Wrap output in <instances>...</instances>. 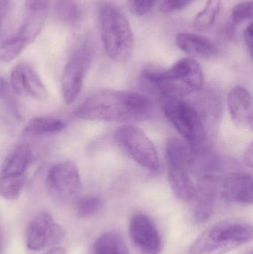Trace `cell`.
<instances>
[{
	"mask_svg": "<svg viewBox=\"0 0 253 254\" xmlns=\"http://www.w3.org/2000/svg\"><path fill=\"white\" fill-rule=\"evenodd\" d=\"M177 46L190 56L209 59L218 53L216 46L207 37L191 33H181L175 39Z\"/></svg>",
	"mask_w": 253,
	"mask_h": 254,
	"instance_id": "obj_18",
	"label": "cell"
},
{
	"mask_svg": "<svg viewBox=\"0 0 253 254\" xmlns=\"http://www.w3.org/2000/svg\"><path fill=\"white\" fill-rule=\"evenodd\" d=\"M92 57V42L86 39L79 43L65 64L60 84L62 98L68 105L73 104L80 95Z\"/></svg>",
	"mask_w": 253,
	"mask_h": 254,
	"instance_id": "obj_8",
	"label": "cell"
},
{
	"mask_svg": "<svg viewBox=\"0 0 253 254\" xmlns=\"http://www.w3.org/2000/svg\"><path fill=\"white\" fill-rule=\"evenodd\" d=\"M221 196L226 201L240 204H252L253 177L248 173H236L221 184Z\"/></svg>",
	"mask_w": 253,
	"mask_h": 254,
	"instance_id": "obj_17",
	"label": "cell"
},
{
	"mask_svg": "<svg viewBox=\"0 0 253 254\" xmlns=\"http://www.w3.org/2000/svg\"><path fill=\"white\" fill-rule=\"evenodd\" d=\"M9 83L16 95L40 101H44L49 96L43 80L28 64H18L13 68Z\"/></svg>",
	"mask_w": 253,
	"mask_h": 254,
	"instance_id": "obj_13",
	"label": "cell"
},
{
	"mask_svg": "<svg viewBox=\"0 0 253 254\" xmlns=\"http://www.w3.org/2000/svg\"><path fill=\"white\" fill-rule=\"evenodd\" d=\"M245 161L247 165L250 167H253V143H251L247 148L245 152Z\"/></svg>",
	"mask_w": 253,
	"mask_h": 254,
	"instance_id": "obj_31",
	"label": "cell"
},
{
	"mask_svg": "<svg viewBox=\"0 0 253 254\" xmlns=\"http://www.w3.org/2000/svg\"><path fill=\"white\" fill-rule=\"evenodd\" d=\"M53 15L59 22L75 25L82 17V10L77 0H53Z\"/></svg>",
	"mask_w": 253,
	"mask_h": 254,
	"instance_id": "obj_21",
	"label": "cell"
},
{
	"mask_svg": "<svg viewBox=\"0 0 253 254\" xmlns=\"http://www.w3.org/2000/svg\"><path fill=\"white\" fill-rule=\"evenodd\" d=\"M165 116L190 143L191 149L204 146L206 133L199 112L181 98H163Z\"/></svg>",
	"mask_w": 253,
	"mask_h": 254,
	"instance_id": "obj_6",
	"label": "cell"
},
{
	"mask_svg": "<svg viewBox=\"0 0 253 254\" xmlns=\"http://www.w3.org/2000/svg\"><path fill=\"white\" fill-rule=\"evenodd\" d=\"M252 225L240 220L218 222L192 244L190 254H225L252 241Z\"/></svg>",
	"mask_w": 253,
	"mask_h": 254,
	"instance_id": "obj_4",
	"label": "cell"
},
{
	"mask_svg": "<svg viewBox=\"0 0 253 254\" xmlns=\"http://www.w3.org/2000/svg\"><path fill=\"white\" fill-rule=\"evenodd\" d=\"M46 187L48 193L56 201H68L75 197L82 187L77 164L70 160L53 164L48 171Z\"/></svg>",
	"mask_w": 253,
	"mask_h": 254,
	"instance_id": "obj_10",
	"label": "cell"
},
{
	"mask_svg": "<svg viewBox=\"0 0 253 254\" xmlns=\"http://www.w3.org/2000/svg\"><path fill=\"white\" fill-rule=\"evenodd\" d=\"M129 234L134 244L143 254H160L163 242L152 219L144 213H135L129 223Z\"/></svg>",
	"mask_w": 253,
	"mask_h": 254,
	"instance_id": "obj_12",
	"label": "cell"
},
{
	"mask_svg": "<svg viewBox=\"0 0 253 254\" xmlns=\"http://www.w3.org/2000/svg\"><path fill=\"white\" fill-rule=\"evenodd\" d=\"M52 0H25V15L16 34L27 46L38 37L47 19Z\"/></svg>",
	"mask_w": 253,
	"mask_h": 254,
	"instance_id": "obj_14",
	"label": "cell"
},
{
	"mask_svg": "<svg viewBox=\"0 0 253 254\" xmlns=\"http://www.w3.org/2000/svg\"><path fill=\"white\" fill-rule=\"evenodd\" d=\"M253 16L252 1H242L233 7L232 10V23L234 26L251 19Z\"/></svg>",
	"mask_w": 253,
	"mask_h": 254,
	"instance_id": "obj_26",
	"label": "cell"
},
{
	"mask_svg": "<svg viewBox=\"0 0 253 254\" xmlns=\"http://www.w3.org/2000/svg\"><path fill=\"white\" fill-rule=\"evenodd\" d=\"M196 0H163L160 10L163 13H170L182 10Z\"/></svg>",
	"mask_w": 253,
	"mask_h": 254,
	"instance_id": "obj_27",
	"label": "cell"
},
{
	"mask_svg": "<svg viewBox=\"0 0 253 254\" xmlns=\"http://www.w3.org/2000/svg\"><path fill=\"white\" fill-rule=\"evenodd\" d=\"M65 235V229L55 222L50 213L41 212L30 221L27 227V247L33 252L55 247L63 240Z\"/></svg>",
	"mask_w": 253,
	"mask_h": 254,
	"instance_id": "obj_11",
	"label": "cell"
},
{
	"mask_svg": "<svg viewBox=\"0 0 253 254\" xmlns=\"http://www.w3.org/2000/svg\"><path fill=\"white\" fill-rule=\"evenodd\" d=\"M151 111V101L145 95L102 89L87 97L76 107L74 115L82 120L129 122L147 119Z\"/></svg>",
	"mask_w": 253,
	"mask_h": 254,
	"instance_id": "obj_1",
	"label": "cell"
},
{
	"mask_svg": "<svg viewBox=\"0 0 253 254\" xmlns=\"http://www.w3.org/2000/svg\"><path fill=\"white\" fill-rule=\"evenodd\" d=\"M221 4L222 0H208L204 8L196 16L195 27L200 31L210 28L221 10Z\"/></svg>",
	"mask_w": 253,
	"mask_h": 254,
	"instance_id": "obj_22",
	"label": "cell"
},
{
	"mask_svg": "<svg viewBox=\"0 0 253 254\" xmlns=\"http://www.w3.org/2000/svg\"><path fill=\"white\" fill-rule=\"evenodd\" d=\"M158 0H131L132 10L139 16L148 13L157 4Z\"/></svg>",
	"mask_w": 253,
	"mask_h": 254,
	"instance_id": "obj_28",
	"label": "cell"
},
{
	"mask_svg": "<svg viewBox=\"0 0 253 254\" xmlns=\"http://www.w3.org/2000/svg\"><path fill=\"white\" fill-rule=\"evenodd\" d=\"M114 139L140 166L151 172L158 171L160 161L157 150L141 128L133 125H123L115 131Z\"/></svg>",
	"mask_w": 253,
	"mask_h": 254,
	"instance_id": "obj_9",
	"label": "cell"
},
{
	"mask_svg": "<svg viewBox=\"0 0 253 254\" xmlns=\"http://www.w3.org/2000/svg\"><path fill=\"white\" fill-rule=\"evenodd\" d=\"M31 158L32 151L28 143L18 145L5 157L0 168V196L10 201L20 196Z\"/></svg>",
	"mask_w": 253,
	"mask_h": 254,
	"instance_id": "obj_7",
	"label": "cell"
},
{
	"mask_svg": "<svg viewBox=\"0 0 253 254\" xmlns=\"http://www.w3.org/2000/svg\"><path fill=\"white\" fill-rule=\"evenodd\" d=\"M168 179L175 196L184 202L194 199L196 188L190 176L191 151L182 140L169 139L166 146Z\"/></svg>",
	"mask_w": 253,
	"mask_h": 254,
	"instance_id": "obj_5",
	"label": "cell"
},
{
	"mask_svg": "<svg viewBox=\"0 0 253 254\" xmlns=\"http://www.w3.org/2000/svg\"><path fill=\"white\" fill-rule=\"evenodd\" d=\"M102 206L101 198L95 195H85L77 201L76 213L79 218H88L96 214Z\"/></svg>",
	"mask_w": 253,
	"mask_h": 254,
	"instance_id": "obj_25",
	"label": "cell"
},
{
	"mask_svg": "<svg viewBox=\"0 0 253 254\" xmlns=\"http://www.w3.org/2000/svg\"><path fill=\"white\" fill-rule=\"evenodd\" d=\"M10 0H0V36L2 31L3 25L5 21L6 16L10 9Z\"/></svg>",
	"mask_w": 253,
	"mask_h": 254,
	"instance_id": "obj_29",
	"label": "cell"
},
{
	"mask_svg": "<svg viewBox=\"0 0 253 254\" xmlns=\"http://www.w3.org/2000/svg\"><path fill=\"white\" fill-rule=\"evenodd\" d=\"M219 187V179L212 174H206L199 181L196 188L194 219L196 223L206 222L213 213Z\"/></svg>",
	"mask_w": 253,
	"mask_h": 254,
	"instance_id": "obj_15",
	"label": "cell"
},
{
	"mask_svg": "<svg viewBox=\"0 0 253 254\" xmlns=\"http://www.w3.org/2000/svg\"><path fill=\"white\" fill-rule=\"evenodd\" d=\"M99 21L107 55L114 62L129 61L133 52L134 36L125 13L115 4L103 3L99 9Z\"/></svg>",
	"mask_w": 253,
	"mask_h": 254,
	"instance_id": "obj_3",
	"label": "cell"
},
{
	"mask_svg": "<svg viewBox=\"0 0 253 254\" xmlns=\"http://www.w3.org/2000/svg\"><path fill=\"white\" fill-rule=\"evenodd\" d=\"M92 254H129L123 237L115 231H108L98 237Z\"/></svg>",
	"mask_w": 253,
	"mask_h": 254,
	"instance_id": "obj_20",
	"label": "cell"
},
{
	"mask_svg": "<svg viewBox=\"0 0 253 254\" xmlns=\"http://www.w3.org/2000/svg\"><path fill=\"white\" fill-rule=\"evenodd\" d=\"M27 47L20 37L14 33L0 42V62L9 63L16 59Z\"/></svg>",
	"mask_w": 253,
	"mask_h": 254,
	"instance_id": "obj_24",
	"label": "cell"
},
{
	"mask_svg": "<svg viewBox=\"0 0 253 254\" xmlns=\"http://www.w3.org/2000/svg\"><path fill=\"white\" fill-rule=\"evenodd\" d=\"M253 24L251 22L244 31V40L251 57L253 55Z\"/></svg>",
	"mask_w": 253,
	"mask_h": 254,
	"instance_id": "obj_30",
	"label": "cell"
},
{
	"mask_svg": "<svg viewBox=\"0 0 253 254\" xmlns=\"http://www.w3.org/2000/svg\"><path fill=\"white\" fill-rule=\"evenodd\" d=\"M16 95L10 83L4 77H0V100L6 110L16 121H22V110Z\"/></svg>",
	"mask_w": 253,
	"mask_h": 254,
	"instance_id": "obj_23",
	"label": "cell"
},
{
	"mask_svg": "<svg viewBox=\"0 0 253 254\" xmlns=\"http://www.w3.org/2000/svg\"><path fill=\"white\" fill-rule=\"evenodd\" d=\"M66 127L64 121L53 116H38L30 120L22 130L25 137H38L60 132Z\"/></svg>",
	"mask_w": 253,
	"mask_h": 254,
	"instance_id": "obj_19",
	"label": "cell"
},
{
	"mask_svg": "<svg viewBox=\"0 0 253 254\" xmlns=\"http://www.w3.org/2000/svg\"><path fill=\"white\" fill-rule=\"evenodd\" d=\"M143 77L163 98H181L202 90L204 76L193 58H183L168 69L147 68Z\"/></svg>",
	"mask_w": 253,
	"mask_h": 254,
	"instance_id": "obj_2",
	"label": "cell"
},
{
	"mask_svg": "<svg viewBox=\"0 0 253 254\" xmlns=\"http://www.w3.org/2000/svg\"><path fill=\"white\" fill-rule=\"evenodd\" d=\"M44 254H66V251L63 248L54 247L48 251Z\"/></svg>",
	"mask_w": 253,
	"mask_h": 254,
	"instance_id": "obj_32",
	"label": "cell"
},
{
	"mask_svg": "<svg viewBox=\"0 0 253 254\" xmlns=\"http://www.w3.org/2000/svg\"><path fill=\"white\" fill-rule=\"evenodd\" d=\"M252 254V253H251V254Z\"/></svg>",
	"mask_w": 253,
	"mask_h": 254,
	"instance_id": "obj_33",
	"label": "cell"
},
{
	"mask_svg": "<svg viewBox=\"0 0 253 254\" xmlns=\"http://www.w3.org/2000/svg\"><path fill=\"white\" fill-rule=\"evenodd\" d=\"M227 106L233 123L239 127H253V99L245 88L234 86L229 92Z\"/></svg>",
	"mask_w": 253,
	"mask_h": 254,
	"instance_id": "obj_16",
	"label": "cell"
}]
</instances>
